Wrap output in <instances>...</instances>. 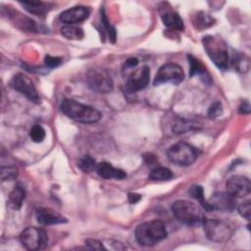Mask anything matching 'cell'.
<instances>
[{
	"mask_svg": "<svg viewBox=\"0 0 251 251\" xmlns=\"http://www.w3.org/2000/svg\"><path fill=\"white\" fill-rule=\"evenodd\" d=\"M61 110L67 117L81 124H95L101 119V113L97 109L74 99L63 100Z\"/></svg>",
	"mask_w": 251,
	"mask_h": 251,
	"instance_id": "obj_1",
	"label": "cell"
},
{
	"mask_svg": "<svg viewBox=\"0 0 251 251\" xmlns=\"http://www.w3.org/2000/svg\"><path fill=\"white\" fill-rule=\"evenodd\" d=\"M202 44L213 63L219 69L226 71L228 68L229 56L225 40L218 35H205L202 38Z\"/></svg>",
	"mask_w": 251,
	"mask_h": 251,
	"instance_id": "obj_2",
	"label": "cell"
},
{
	"mask_svg": "<svg viewBox=\"0 0 251 251\" xmlns=\"http://www.w3.org/2000/svg\"><path fill=\"white\" fill-rule=\"evenodd\" d=\"M167 237V229L163 222L153 220L137 226L135 238L142 246H153Z\"/></svg>",
	"mask_w": 251,
	"mask_h": 251,
	"instance_id": "obj_3",
	"label": "cell"
},
{
	"mask_svg": "<svg viewBox=\"0 0 251 251\" xmlns=\"http://www.w3.org/2000/svg\"><path fill=\"white\" fill-rule=\"evenodd\" d=\"M174 216L181 223L188 226L201 225L205 219L204 209L188 200H176L172 205Z\"/></svg>",
	"mask_w": 251,
	"mask_h": 251,
	"instance_id": "obj_4",
	"label": "cell"
},
{
	"mask_svg": "<svg viewBox=\"0 0 251 251\" xmlns=\"http://www.w3.org/2000/svg\"><path fill=\"white\" fill-rule=\"evenodd\" d=\"M198 150L191 144L184 141L175 143L168 149L167 152L168 159L172 163L181 167H187L193 164L198 158Z\"/></svg>",
	"mask_w": 251,
	"mask_h": 251,
	"instance_id": "obj_5",
	"label": "cell"
},
{
	"mask_svg": "<svg viewBox=\"0 0 251 251\" xmlns=\"http://www.w3.org/2000/svg\"><path fill=\"white\" fill-rule=\"evenodd\" d=\"M203 228L209 240L214 242L226 241L232 234V227L226 222L218 219H204Z\"/></svg>",
	"mask_w": 251,
	"mask_h": 251,
	"instance_id": "obj_6",
	"label": "cell"
},
{
	"mask_svg": "<svg viewBox=\"0 0 251 251\" xmlns=\"http://www.w3.org/2000/svg\"><path fill=\"white\" fill-rule=\"evenodd\" d=\"M86 83L88 87L99 93H108L113 90V79L109 72L105 69L95 68L86 74Z\"/></svg>",
	"mask_w": 251,
	"mask_h": 251,
	"instance_id": "obj_7",
	"label": "cell"
},
{
	"mask_svg": "<svg viewBox=\"0 0 251 251\" xmlns=\"http://www.w3.org/2000/svg\"><path fill=\"white\" fill-rule=\"evenodd\" d=\"M20 241L27 250H40L46 247L48 243V236L42 228L28 226L21 232Z\"/></svg>",
	"mask_w": 251,
	"mask_h": 251,
	"instance_id": "obj_8",
	"label": "cell"
},
{
	"mask_svg": "<svg viewBox=\"0 0 251 251\" xmlns=\"http://www.w3.org/2000/svg\"><path fill=\"white\" fill-rule=\"evenodd\" d=\"M184 79V72L182 68L175 63H168L163 65L157 72L153 84L154 86L163 83L179 84Z\"/></svg>",
	"mask_w": 251,
	"mask_h": 251,
	"instance_id": "obj_9",
	"label": "cell"
},
{
	"mask_svg": "<svg viewBox=\"0 0 251 251\" xmlns=\"http://www.w3.org/2000/svg\"><path fill=\"white\" fill-rule=\"evenodd\" d=\"M11 86L18 92L22 93L25 97H26L29 101L39 104L40 97L37 93V90L34 86L32 80L24 74H17L11 81Z\"/></svg>",
	"mask_w": 251,
	"mask_h": 251,
	"instance_id": "obj_10",
	"label": "cell"
},
{
	"mask_svg": "<svg viewBox=\"0 0 251 251\" xmlns=\"http://www.w3.org/2000/svg\"><path fill=\"white\" fill-rule=\"evenodd\" d=\"M150 80V69L147 66H143L135 71H133L126 84H125V91L127 93H135L144 89Z\"/></svg>",
	"mask_w": 251,
	"mask_h": 251,
	"instance_id": "obj_11",
	"label": "cell"
},
{
	"mask_svg": "<svg viewBox=\"0 0 251 251\" xmlns=\"http://www.w3.org/2000/svg\"><path fill=\"white\" fill-rule=\"evenodd\" d=\"M226 192L231 194L235 198H243L250 194L251 183L248 177L244 176H232L226 183Z\"/></svg>",
	"mask_w": 251,
	"mask_h": 251,
	"instance_id": "obj_12",
	"label": "cell"
},
{
	"mask_svg": "<svg viewBox=\"0 0 251 251\" xmlns=\"http://www.w3.org/2000/svg\"><path fill=\"white\" fill-rule=\"evenodd\" d=\"M214 210L222 212H231L236 207V200L228 192H216L208 200Z\"/></svg>",
	"mask_w": 251,
	"mask_h": 251,
	"instance_id": "obj_13",
	"label": "cell"
},
{
	"mask_svg": "<svg viewBox=\"0 0 251 251\" xmlns=\"http://www.w3.org/2000/svg\"><path fill=\"white\" fill-rule=\"evenodd\" d=\"M90 15V10L88 7L85 6H75L65 10L60 14V21L67 24L74 25L75 24H79L85 21Z\"/></svg>",
	"mask_w": 251,
	"mask_h": 251,
	"instance_id": "obj_14",
	"label": "cell"
},
{
	"mask_svg": "<svg viewBox=\"0 0 251 251\" xmlns=\"http://www.w3.org/2000/svg\"><path fill=\"white\" fill-rule=\"evenodd\" d=\"M35 218L37 222L44 226L57 225L67 223V219L57 211L51 208H38L35 211Z\"/></svg>",
	"mask_w": 251,
	"mask_h": 251,
	"instance_id": "obj_15",
	"label": "cell"
},
{
	"mask_svg": "<svg viewBox=\"0 0 251 251\" xmlns=\"http://www.w3.org/2000/svg\"><path fill=\"white\" fill-rule=\"evenodd\" d=\"M95 171L101 177L105 179H124L126 176V174L124 170L115 168L107 162H101L97 164Z\"/></svg>",
	"mask_w": 251,
	"mask_h": 251,
	"instance_id": "obj_16",
	"label": "cell"
},
{
	"mask_svg": "<svg viewBox=\"0 0 251 251\" xmlns=\"http://www.w3.org/2000/svg\"><path fill=\"white\" fill-rule=\"evenodd\" d=\"M161 19L164 25L172 29H176V30L183 29V21L179 17V15L174 10L164 9V11L161 13Z\"/></svg>",
	"mask_w": 251,
	"mask_h": 251,
	"instance_id": "obj_17",
	"label": "cell"
},
{
	"mask_svg": "<svg viewBox=\"0 0 251 251\" xmlns=\"http://www.w3.org/2000/svg\"><path fill=\"white\" fill-rule=\"evenodd\" d=\"M191 21L193 26L198 30L206 29L215 24V19L211 15L203 11L196 12L191 17Z\"/></svg>",
	"mask_w": 251,
	"mask_h": 251,
	"instance_id": "obj_18",
	"label": "cell"
},
{
	"mask_svg": "<svg viewBox=\"0 0 251 251\" xmlns=\"http://www.w3.org/2000/svg\"><path fill=\"white\" fill-rule=\"evenodd\" d=\"M25 196V189L21 186H15L9 194L8 201H7L8 206L13 210H20L23 205Z\"/></svg>",
	"mask_w": 251,
	"mask_h": 251,
	"instance_id": "obj_19",
	"label": "cell"
},
{
	"mask_svg": "<svg viewBox=\"0 0 251 251\" xmlns=\"http://www.w3.org/2000/svg\"><path fill=\"white\" fill-rule=\"evenodd\" d=\"M20 4L30 14L44 16L48 12V3L42 1H22Z\"/></svg>",
	"mask_w": 251,
	"mask_h": 251,
	"instance_id": "obj_20",
	"label": "cell"
},
{
	"mask_svg": "<svg viewBox=\"0 0 251 251\" xmlns=\"http://www.w3.org/2000/svg\"><path fill=\"white\" fill-rule=\"evenodd\" d=\"M187 60L189 62L190 65V70H189V75L193 76V75H204L205 79H208L209 81H211V77L205 68V66H203V64L196 58H194L192 55H187Z\"/></svg>",
	"mask_w": 251,
	"mask_h": 251,
	"instance_id": "obj_21",
	"label": "cell"
},
{
	"mask_svg": "<svg viewBox=\"0 0 251 251\" xmlns=\"http://www.w3.org/2000/svg\"><path fill=\"white\" fill-rule=\"evenodd\" d=\"M230 64H231L232 68L235 69L237 72L246 73L249 70L250 61H249V58L245 54H242V53H239V52H235L232 55Z\"/></svg>",
	"mask_w": 251,
	"mask_h": 251,
	"instance_id": "obj_22",
	"label": "cell"
},
{
	"mask_svg": "<svg viewBox=\"0 0 251 251\" xmlns=\"http://www.w3.org/2000/svg\"><path fill=\"white\" fill-rule=\"evenodd\" d=\"M61 33L63 36L70 40H80L84 36L83 29L77 25H67L61 28Z\"/></svg>",
	"mask_w": 251,
	"mask_h": 251,
	"instance_id": "obj_23",
	"label": "cell"
},
{
	"mask_svg": "<svg viewBox=\"0 0 251 251\" xmlns=\"http://www.w3.org/2000/svg\"><path fill=\"white\" fill-rule=\"evenodd\" d=\"M189 194L195 198L196 200L199 201V203L201 204V207L206 210V211H213V208L211 207L210 203L208 200L205 199L204 197V190H203V187L201 185H198V184H195V185H192L189 189Z\"/></svg>",
	"mask_w": 251,
	"mask_h": 251,
	"instance_id": "obj_24",
	"label": "cell"
},
{
	"mask_svg": "<svg viewBox=\"0 0 251 251\" xmlns=\"http://www.w3.org/2000/svg\"><path fill=\"white\" fill-rule=\"evenodd\" d=\"M172 177V171L165 167H156L149 174V178L152 180H169Z\"/></svg>",
	"mask_w": 251,
	"mask_h": 251,
	"instance_id": "obj_25",
	"label": "cell"
},
{
	"mask_svg": "<svg viewBox=\"0 0 251 251\" xmlns=\"http://www.w3.org/2000/svg\"><path fill=\"white\" fill-rule=\"evenodd\" d=\"M96 165L97 164H96L95 160L89 155L83 156L82 158H80L78 160V163H77V166L79 167V169L86 174H89V173L95 171Z\"/></svg>",
	"mask_w": 251,
	"mask_h": 251,
	"instance_id": "obj_26",
	"label": "cell"
},
{
	"mask_svg": "<svg viewBox=\"0 0 251 251\" xmlns=\"http://www.w3.org/2000/svg\"><path fill=\"white\" fill-rule=\"evenodd\" d=\"M196 126H195V124H193L190 121L183 120V119H178L173 126V130L176 133H183V132H186V131H189L191 129L196 128Z\"/></svg>",
	"mask_w": 251,
	"mask_h": 251,
	"instance_id": "obj_27",
	"label": "cell"
},
{
	"mask_svg": "<svg viewBox=\"0 0 251 251\" xmlns=\"http://www.w3.org/2000/svg\"><path fill=\"white\" fill-rule=\"evenodd\" d=\"M101 24L102 25L105 27L106 32L108 33V36L110 38V41L112 43H115L116 41V36H117V32H116V28L114 26H112L109 23V20L105 14V10L101 9Z\"/></svg>",
	"mask_w": 251,
	"mask_h": 251,
	"instance_id": "obj_28",
	"label": "cell"
},
{
	"mask_svg": "<svg viewBox=\"0 0 251 251\" xmlns=\"http://www.w3.org/2000/svg\"><path fill=\"white\" fill-rule=\"evenodd\" d=\"M19 171L14 166H2L1 167V180L10 181L17 178Z\"/></svg>",
	"mask_w": 251,
	"mask_h": 251,
	"instance_id": "obj_29",
	"label": "cell"
},
{
	"mask_svg": "<svg viewBox=\"0 0 251 251\" xmlns=\"http://www.w3.org/2000/svg\"><path fill=\"white\" fill-rule=\"evenodd\" d=\"M45 135H46L45 129H44L43 126H40V125H34V126L30 128L29 136H30L31 140H32L33 142H35V143L42 142L43 139L45 138Z\"/></svg>",
	"mask_w": 251,
	"mask_h": 251,
	"instance_id": "obj_30",
	"label": "cell"
},
{
	"mask_svg": "<svg viewBox=\"0 0 251 251\" xmlns=\"http://www.w3.org/2000/svg\"><path fill=\"white\" fill-rule=\"evenodd\" d=\"M222 113H223V105L221 102L216 101L210 106L208 110V117L211 119H215L220 115H222Z\"/></svg>",
	"mask_w": 251,
	"mask_h": 251,
	"instance_id": "obj_31",
	"label": "cell"
},
{
	"mask_svg": "<svg viewBox=\"0 0 251 251\" xmlns=\"http://www.w3.org/2000/svg\"><path fill=\"white\" fill-rule=\"evenodd\" d=\"M238 213L239 215L246 219L247 221H250V215H251V202L250 201H246L241 203L238 206Z\"/></svg>",
	"mask_w": 251,
	"mask_h": 251,
	"instance_id": "obj_32",
	"label": "cell"
},
{
	"mask_svg": "<svg viewBox=\"0 0 251 251\" xmlns=\"http://www.w3.org/2000/svg\"><path fill=\"white\" fill-rule=\"evenodd\" d=\"M85 245L89 248V249H94V250H105L106 248L104 247L103 243L97 239H92V238H87L84 241Z\"/></svg>",
	"mask_w": 251,
	"mask_h": 251,
	"instance_id": "obj_33",
	"label": "cell"
},
{
	"mask_svg": "<svg viewBox=\"0 0 251 251\" xmlns=\"http://www.w3.org/2000/svg\"><path fill=\"white\" fill-rule=\"evenodd\" d=\"M44 62L48 68L53 69V68H57L59 65H61L62 59L59 57H53L50 55H46L44 58Z\"/></svg>",
	"mask_w": 251,
	"mask_h": 251,
	"instance_id": "obj_34",
	"label": "cell"
},
{
	"mask_svg": "<svg viewBox=\"0 0 251 251\" xmlns=\"http://www.w3.org/2000/svg\"><path fill=\"white\" fill-rule=\"evenodd\" d=\"M138 65V60L134 57H131V58H128L126 62H125V65H124V68L126 69H131V68H135L136 66Z\"/></svg>",
	"mask_w": 251,
	"mask_h": 251,
	"instance_id": "obj_35",
	"label": "cell"
},
{
	"mask_svg": "<svg viewBox=\"0 0 251 251\" xmlns=\"http://www.w3.org/2000/svg\"><path fill=\"white\" fill-rule=\"evenodd\" d=\"M238 112L240 114H249L250 113V105L248 101H242L239 108H238Z\"/></svg>",
	"mask_w": 251,
	"mask_h": 251,
	"instance_id": "obj_36",
	"label": "cell"
},
{
	"mask_svg": "<svg viewBox=\"0 0 251 251\" xmlns=\"http://www.w3.org/2000/svg\"><path fill=\"white\" fill-rule=\"evenodd\" d=\"M127 198H128V202L130 204H135V203H137L141 199V195L137 194V193H132L131 192V193H128Z\"/></svg>",
	"mask_w": 251,
	"mask_h": 251,
	"instance_id": "obj_37",
	"label": "cell"
}]
</instances>
